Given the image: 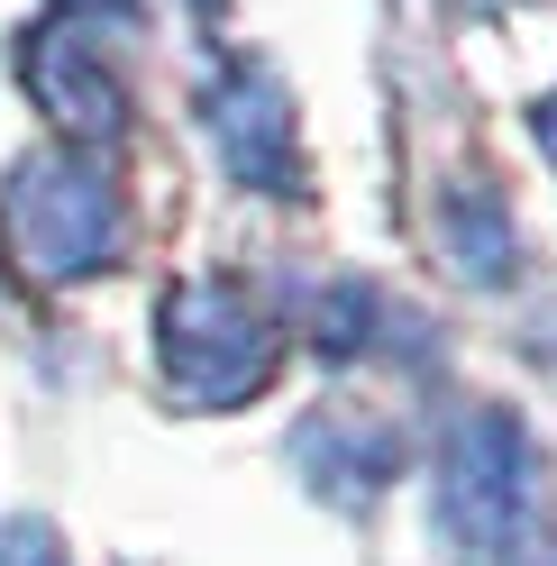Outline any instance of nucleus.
I'll list each match as a JSON object with an SVG mask.
<instances>
[{"instance_id":"obj_3","label":"nucleus","mask_w":557,"mask_h":566,"mask_svg":"<svg viewBox=\"0 0 557 566\" xmlns=\"http://www.w3.org/2000/svg\"><path fill=\"white\" fill-rule=\"evenodd\" d=\"M10 220H19V256L46 283H74L92 265L119 256V192L111 174L83 156H46L10 184Z\"/></svg>"},{"instance_id":"obj_5","label":"nucleus","mask_w":557,"mask_h":566,"mask_svg":"<svg viewBox=\"0 0 557 566\" xmlns=\"http://www.w3.org/2000/svg\"><path fill=\"white\" fill-rule=\"evenodd\" d=\"M19 74H28V92H38V111L64 137H83V147H101V137L128 128V92H119L111 64H101V38L83 19H46L38 38L19 46Z\"/></svg>"},{"instance_id":"obj_2","label":"nucleus","mask_w":557,"mask_h":566,"mask_svg":"<svg viewBox=\"0 0 557 566\" xmlns=\"http://www.w3.org/2000/svg\"><path fill=\"white\" fill-rule=\"evenodd\" d=\"M156 347H165V384L201 411L248 402L284 366V321L248 293V283H183L156 311Z\"/></svg>"},{"instance_id":"obj_8","label":"nucleus","mask_w":557,"mask_h":566,"mask_svg":"<svg viewBox=\"0 0 557 566\" xmlns=\"http://www.w3.org/2000/svg\"><path fill=\"white\" fill-rule=\"evenodd\" d=\"M64 19H137V0H55Z\"/></svg>"},{"instance_id":"obj_9","label":"nucleus","mask_w":557,"mask_h":566,"mask_svg":"<svg viewBox=\"0 0 557 566\" xmlns=\"http://www.w3.org/2000/svg\"><path fill=\"white\" fill-rule=\"evenodd\" d=\"M530 128H539V147L557 156V101H539V111H530Z\"/></svg>"},{"instance_id":"obj_7","label":"nucleus","mask_w":557,"mask_h":566,"mask_svg":"<svg viewBox=\"0 0 557 566\" xmlns=\"http://www.w3.org/2000/svg\"><path fill=\"white\" fill-rule=\"evenodd\" d=\"M0 566H64V548H55L46 521H19L10 539H0Z\"/></svg>"},{"instance_id":"obj_1","label":"nucleus","mask_w":557,"mask_h":566,"mask_svg":"<svg viewBox=\"0 0 557 566\" xmlns=\"http://www.w3.org/2000/svg\"><path fill=\"white\" fill-rule=\"evenodd\" d=\"M439 484H448V530H458L484 566H557L539 457H530L512 411H466L458 439H448V475Z\"/></svg>"},{"instance_id":"obj_4","label":"nucleus","mask_w":557,"mask_h":566,"mask_svg":"<svg viewBox=\"0 0 557 566\" xmlns=\"http://www.w3.org/2000/svg\"><path fill=\"white\" fill-rule=\"evenodd\" d=\"M201 119H211L220 156L238 184L256 192H302V128H293V101L274 74H256V64H229V74L201 92Z\"/></svg>"},{"instance_id":"obj_6","label":"nucleus","mask_w":557,"mask_h":566,"mask_svg":"<svg viewBox=\"0 0 557 566\" xmlns=\"http://www.w3.org/2000/svg\"><path fill=\"white\" fill-rule=\"evenodd\" d=\"M448 265H458L466 283H503L512 274V229H503L494 184H466L458 201H448Z\"/></svg>"},{"instance_id":"obj_10","label":"nucleus","mask_w":557,"mask_h":566,"mask_svg":"<svg viewBox=\"0 0 557 566\" xmlns=\"http://www.w3.org/2000/svg\"><path fill=\"white\" fill-rule=\"evenodd\" d=\"M201 10H220V0H201Z\"/></svg>"}]
</instances>
